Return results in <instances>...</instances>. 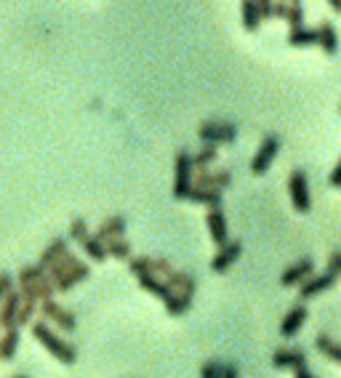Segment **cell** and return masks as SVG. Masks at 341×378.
<instances>
[{
  "label": "cell",
  "mask_w": 341,
  "mask_h": 378,
  "mask_svg": "<svg viewBox=\"0 0 341 378\" xmlns=\"http://www.w3.org/2000/svg\"><path fill=\"white\" fill-rule=\"evenodd\" d=\"M240 256H242V243L240 240H230V243L221 245L219 251H216V256L211 258V272L213 275H224Z\"/></svg>",
  "instance_id": "cell-12"
},
{
  "label": "cell",
  "mask_w": 341,
  "mask_h": 378,
  "mask_svg": "<svg viewBox=\"0 0 341 378\" xmlns=\"http://www.w3.org/2000/svg\"><path fill=\"white\" fill-rule=\"evenodd\" d=\"M328 181H330V187L341 189V157H339V163H336V166H333V171H330Z\"/></svg>",
  "instance_id": "cell-39"
},
{
  "label": "cell",
  "mask_w": 341,
  "mask_h": 378,
  "mask_svg": "<svg viewBox=\"0 0 341 378\" xmlns=\"http://www.w3.org/2000/svg\"><path fill=\"white\" fill-rule=\"evenodd\" d=\"M192 176H195L192 152L179 149L177 157H174V197L177 200H187L189 189H192Z\"/></svg>",
  "instance_id": "cell-4"
},
{
  "label": "cell",
  "mask_w": 341,
  "mask_h": 378,
  "mask_svg": "<svg viewBox=\"0 0 341 378\" xmlns=\"http://www.w3.org/2000/svg\"><path fill=\"white\" fill-rule=\"evenodd\" d=\"M125 229H128V222H125V216H121V213H115V216H107L104 222L96 227V232H94V237L99 240V243H112V240H121V237H125Z\"/></svg>",
  "instance_id": "cell-13"
},
{
  "label": "cell",
  "mask_w": 341,
  "mask_h": 378,
  "mask_svg": "<svg viewBox=\"0 0 341 378\" xmlns=\"http://www.w3.org/2000/svg\"><path fill=\"white\" fill-rule=\"evenodd\" d=\"M277 152H280V139H277L275 134L264 136L262 144H259V149H256V155H253V160H251L253 176H264L267 171H269V166L275 163Z\"/></svg>",
  "instance_id": "cell-8"
},
{
  "label": "cell",
  "mask_w": 341,
  "mask_h": 378,
  "mask_svg": "<svg viewBox=\"0 0 341 378\" xmlns=\"http://www.w3.org/2000/svg\"><path fill=\"white\" fill-rule=\"evenodd\" d=\"M206 227H208V234L211 240H213V245H227L230 243V229H227V216H224V211L221 208H211L208 213H206Z\"/></svg>",
  "instance_id": "cell-14"
},
{
  "label": "cell",
  "mask_w": 341,
  "mask_h": 378,
  "mask_svg": "<svg viewBox=\"0 0 341 378\" xmlns=\"http://www.w3.org/2000/svg\"><path fill=\"white\" fill-rule=\"evenodd\" d=\"M38 311H40V317H43V323L54 325L56 331H62V333H72L77 328V320L75 314L69 309H65L59 301L48 299V301H40V307H38Z\"/></svg>",
  "instance_id": "cell-6"
},
{
  "label": "cell",
  "mask_w": 341,
  "mask_h": 378,
  "mask_svg": "<svg viewBox=\"0 0 341 378\" xmlns=\"http://www.w3.org/2000/svg\"><path fill=\"white\" fill-rule=\"evenodd\" d=\"M328 6H330V11L333 13H341V0H330Z\"/></svg>",
  "instance_id": "cell-42"
},
{
  "label": "cell",
  "mask_w": 341,
  "mask_h": 378,
  "mask_svg": "<svg viewBox=\"0 0 341 378\" xmlns=\"http://www.w3.org/2000/svg\"><path fill=\"white\" fill-rule=\"evenodd\" d=\"M136 282H139V288L147 290L150 296H155L157 301H168L171 299V288L165 285V280L155 277V275H142V277H136Z\"/></svg>",
  "instance_id": "cell-22"
},
{
  "label": "cell",
  "mask_w": 341,
  "mask_h": 378,
  "mask_svg": "<svg viewBox=\"0 0 341 378\" xmlns=\"http://www.w3.org/2000/svg\"><path fill=\"white\" fill-rule=\"evenodd\" d=\"M16 290L22 293V301H33V304H40V301L54 299V282L48 277L40 264H24L16 275Z\"/></svg>",
  "instance_id": "cell-1"
},
{
  "label": "cell",
  "mask_w": 341,
  "mask_h": 378,
  "mask_svg": "<svg viewBox=\"0 0 341 378\" xmlns=\"http://www.w3.org/2000/svg\"><path fill=\"white\" fill-rule=\"evenodd\" d=\"M104 251H107V258H115V261H131V258H133V248H131V243H128L125 237L107 243V245H104Z\"/></svg>",
  "instance_id": "cell-29"
},
{
  "label": "cell",
  "mask_w": 341,
  "mask_h": 378,
  "mask_svg": "<svg viewBox=\"0 0 341 378\" xmlns=\"http://www.w3.org/2000/svg\"><path fill=\"white\" fill-rule=\"evenodd\" d=\"M216 157H219V149L211 144H203L198 152H192V168H195V173L198 171H208L216 163Z\"/></svg>",
  "instance_id": "cell-27"
},
{
  "label": "cell",
  "mask_w": 341,
  "mask_h": 378,
  "mask_svg": "<svg viewBox=\"0 0 341 378\" xmlns=\"http://www.w3.org/2000/svg\"><path fill=\"white\" fill-rule=\"evenodd\" d=\"M19 309H22V293L13 288L3 304H0V331H6V328H19L16 320H19Z\"/></svg>",
  "instance_id": "cell-15"
},
{
  "label": "cell",
  "mask_w": 341,
  "mask_h": 378,
  "mask_svg": "<svg viewBox=\"0 0 341 378\" xmlns=\"http://www.w3.org/2000/svg\"><path fill=\"white\" fill-rule=\"evenodd\" d=\"M283 19L291 24V30H294V27H304V6H301L298 0L286 3V13H283Z\"/></svg>",
  "instance_id": "cell-32"
},
{
  "label": "cell",
  "mask_w": 341,
  "mask_h": 378,
  "mask_svg": "<svg viewBox=\"0 0 341 378\" xmlns=\"http://www.w3.org/2000/svg\"><path fill=\"white\" fill-rule=\"evenodd\" d=\"M13 378H27V376H13Z\"/></svg>",
  "instance_id": "cell-43"
},
{
  "label": "cell",
  "mask_w": 341,
  "mask_h": 378,
  "mask_svg": "<svg viewBox=\"0 0 341 378\" xmlns=\"http://www.w3.org/2000/svg\"><path fill=\"white\" fill-rule=\"evenodd\" d=\"M38 307H40V304L22 301V309H19V320H16V325H19V328H22V325H33V317L38 314Z\"/></svg>",
  "instance_id": "cell-35"
},
{
  "label": "cell",
  "mask_w": 341,
  "mask_h": 378,
  "mask_svg": "<svg viewBox=\"0 0 341 378\" xmlns=\"http://www.w3.org/2000/svg\"><path fill=\"white\" fill-rule=\"evenodd\" d=\"M189 202H198V205H206V208H221V200H224V192L219 189H206V187H192L187 195Z\"/></svg>",
  "instance_id": "cell-21"
},
{
  "label": "cell",
  "mask_w": 341,
  "mask_h": 378,
  "mask_svg": "<svg viewBox=\"0 0 341 378\" xmlns=\"http://www.w3.org/2000/svg\"><path fill=\"white\" fill-rule=\"evenodd\" d=\"M304 323H307V307H304V304H294V307L286 311L283 323H280V336H283V338H294V336L304 328Z\"/></svg>",
  "instance_id": "cell-16"
},
{
  "label": "cell",
  "mask_w": 341,
  "mask_h": 378,
  "mask_svg": "<svg viewBox=\"0 0 341 378\" xmlns=\"http://www.w3.org/2000/svg\"><path fill=\"white\" fill-rule=\"evenodd\" d=\"M288 197L296 213H309L312 211V197H309V181L304 171H291L288 176Z\"/></svg>",
  "instance_id": "cell-7"
},
{
  "label": "cell",
  "mask_w": 341,
  "mask_h": 378,
  "mask_svg": "<svg viewBox=\"0 0 341 378\" xmlns=\"http://www.w3.org/2000/svg\"><path fill=\"white\" fill-rule=\"evenodd\" d=\"M33 336H35V341L43 346L45 352L51 357H56L62 365H72L77 360V349L69 341H67L65 336H59L51 328L48 323H43V320H35L33 323Z\"/></svg>",
  "instance_id": "cell-3"
},
{
  "label": "cell",
  "mask_w": 341,
  "mask_h": 378,
  "mask_svg": "<svg viewBox=\"0 0 341 378\" xmlns=\"http://www.w3.org/2000/svg\"><path fill=\"white\" fill-rule=\"evenodd\" d=\"M272 365L277 370H296V367H304L307 365V355H304V349H277L275 355H272Z\"/></svg>",
  "instance_id": "cell-19"
},
{
  "label": "cell",
  "mask_w": 341,
  "mask_h": 378,
  "mask_svg": "<svg viewBox=\"0 0 341 378\" xmlns=\"http://www.w3.org/2000/svg\"><path fill=\"white\" fill-rule=\"evenodd\" d=\"M232 184V171L227 168H208V171H198L192 176V187H206V189H219L224 192V187Z\"/></svg>",
  "instance_id": "cell-11"
},
{
  "label": "cell",
  "mask_w": 341,
  "mask_h": 378,
  "mask_svg": "<svg viewBox=\"0 0 341 378\" xmlns=\"http://www.w3.org/2000/svg\"><path fill=\"white\" fill-rule=\"evenodd\" d=\"M333 282H336V277H333L330 272H320V275L307 277L298 285V304H304V301H309V299H318L320 293H325V290L333 288Z\"/></svg>",
  "instance_id": "cell-9"
},
{
  "label": "cell",
  "mask_w": 341,
  "mask_h": 378,
  "mask_svg": "<svg viewBox=\"0 0 341 378\" xmlns=\"http://www.w3.org/2000/svg\"><path fill=\"white\" fill-rule=\"evenodd\" d=\"M165 285L174 290V293H179V296H184V299H195V290H198L195 277H192L189 272H184V269H174V272L165 277Z\"/></svg>",
  "instance_id": "cell-17"
},
{
  "label": "cell",
  "mask_w": 341,
  "mask_h": 378,
  "mask_svg": "<svg viewBox=\"0 0 341 378\" xmlns=\"http://www.w3.org/2000/svg\"><path fill=\"white\" fill-rule=\"evenodd\" d=\"M259 13H262V22H264V19H272V3H269V0H262V3H259Z\"/></svg>",
  "instance_id": "cell-40"
},
{
  "label": "cell",
  "mask_w": 341,
  "mask_h": 378,
  "mask_svg": "<svg viewBox=\"0 0 341 378\" xmlns=\"http://www.w3.org/2000/svg\"><path fill=\"white\" fill-rule=\"evenodd\" d=\"M48 272V277L54 282L56 293H69V290L80 285L83 280H89L91 275V267L86 261H80L75 253H67L62 261H56L51 269H45Z\"/></svg>",
  "instance_id": "cell-2"
},
{
  "label": "cell",
  "mask_w": 341,
  "mask_h": 378,
  "mask_svg": "<svg viewBox=\"0 0 341 378\" xmlns=\"http://www.w3.org/2000/svg\"><path fill=\"white\" fill-rule=\"evenodd\" d=\"M200 378H240V370L232 362H221V360H206L200 365Z\"/></svg>",
  "instance_id": "cell-20"
},
{
  "label": "cell",
  "mask_w": 341,
  "mask_h": 378,
  "mask_svg": "<svg viewBox=\"0 0 341 378\" xmlns=\"http://www.w3.org/2000/svg\"><path fill=\"white\" fill-rule=\"evenodd\" d=\"M80 248L86 251V256L91 258V261H96V264H101V261H107V251H104V243H99L94 234H89L83 243H80Z\"/></svg>",
  "instance_id": "cell-30"
},
{
  "label": "cell",
  "mask_w": 341,
  "mask_h": 378,
  "mask_svg": "<svg viewBox=\"0 0 341 378\" xmlns=\"http://www.w3.org/2000/svg\"><path fill=\"white\" fill-rule=\"evenodd\" d=\"M318 45L328 56H333L336 51H339V33H336V27H333L330 22H323L318 27Z\"/></svg>",
  "instance_id": "cell-24"
},
{
  "label": "cell",
  "mask_w": 341,
  "mask_h": 378,
  "mask_svg": "<svg viewBox=\"0 0 341 378\" xmlns=\"http://www.w3.org/2000/svg\"><path fill=\"white\" fill-rule=\"evenodd\" d=\"M171 272H174V264H171L168 258H163V256L152 258V275H155V277L165 280L168 275H171Z\"/></svg>",
  "instance_id": "cell-36"
},
{
  "label": "cell",
  "mask_w": 341,
  "mask_h": 378,
  "mask_svg": "<svg viewBox=\"0 0 341 378\" xmlns=\"http://www.w3.org/2000/svg\"><path fill=\"white\" fill-rule=\"evenodd\" d=\"M198 139L203 144H211V147L232 144V142L237 139V125L227 120H206V122H200Z\"/></svg>",
  "instance_id": "cell-5"
},
{
  "label": "cell",
  "mask_w": 341,
  "mask_h": 378,
  "mask_svg": "<svg viewBox=\"0 0 341 378\" xmlns=\"http://www.w3.org/2000/svg\"><path fill=\"white\" fill-rule=\"evenodd\" d=\"M16 352H19V328H6L0 336V360L11 362Z\"/></svg>",
  "instance_id": "cell-23"
},
{
  "label": "cell",
  "mask_w": 341,
  "mask_h": 378,
  "mask_svg": "<svg viewBox=\"0 0 341 378\" xmlns=\"http://www.w3.org/2000/svg\"><path fill=\"white\" fill-rule=\"evenodd\" d=\"M288 45H294V48L318 45V30H309V27H294V30H288Z\"/></svg>",
  "instance_id": "cell-26"
},
{
  "label": "cell",
  "mask_w": 341,
  "mask_h": 378,
  "mask_svg": "<svg viewBox=\"0 0 341 378\" xmlns=\"http://www.w3.org/2000/svg\"><path fill=\"white\" fill-rule=\"evenodd\" d=\"M128 272L133 277H142V275H152V256H133L128 261Z\"/></svg>",
  "instance_id": "cell-33"
},
{
  "label": "cell",
  "mask_w": 341,
  "mask_h": 378,
  "mask_svg": "<svg viewBox=\"0 0 341 378\" xmlns=\"http://www.w3.org/2000/svg\"><path fill=\"white\" fill-rule=\"evenodd\" d=\"M294 378H315V373L304 365V367H296V370H294Z\"/></svg>",
  "instance_id": "cell-41"
},
{
  "label": "cell",
  "mask_w": 341,
  "mask_h": 378,
  "mask_svg": "<svg viewBox=\"0 0 341 378\" xmlns=\"http://www.w3.org/2000/svg\"><path fill=\"white\" fill-rule=\"evenodd\" d=\"M89 234H91V229H89V224H86V219H80V216H77V219L69 222V240H72V243L80 245L86 237H89Z\"/></svg>",
  "instance_id": "cell-34"
},
{
  "label": "cell",
  "mask_w": 341,
  "mask_h": 378,
  "mask_svg": "<svg viewBox=\"0 0 341 378\" xmlns=\"http://www.w3.org/2000/svg\"><path fill=\"white\" fill-rule=\"evenodd\" d=\"M312 275H315V261L309 256H304V258H298V261H294V264L280 275V285H283V288H298V285L307 277H312Z\"/></svg>",
  "instance_id": "cell-10"
},
{
  "label": "cell",
  "mask_w": 341,
  "mask_h": 378,
  "mask_svg": "<svg viewBox=\"0 0 341 378\" xmlns=\"http://www.w3.org/2000/svg\"><path fill=\"white\" fill-rule=\"evenodd\" d=\"M325 272H330L336 280L341 277V251H333V253L328 256V267H325Z\"/></svg>",
  "instance_id": "cell-38"
},
{
  "label": "cell",
  "mask_w": 341,
  "mask_h": 378,
  "mask_svg": "<svg viewBox=\"0 0 341 378\" xmlns=\"http://www.w3.org/2000/svg\"><path fill=\"white\" fill-rule=\"evenodd\" d=\"M67 253H69V240H67V237H54V240H51V243H48L43 251H40L38 264H40L43 269H51L56 261H62Z\"/></svg>",
  "instance_id": "cell-18"
},
{
  "label": "cell",
  "mask_w": 341,
  "mask_h": 378,
  "mask_svg": "<svg viewBox=\"0 0 341 378\" xmlns=\"http://www.w3.org/2000/svg\"><path fill=\"white\" fill-rule=\"evenodd\" d=\"M240 22H242V30L245 33H256L259 30V24H262V13H259V3H253V0H245L240 6Z\"/></svg>",
  "instance_id": "cell-25"
},
{
  "label": "cell",
  "mask_w": 341,
  "mask_h": 378,
  "mask_svg": "<svg viewBox=\"0 0 341 378\" xmlns=\"http://www.w3.org/2000/svg\"><path fill=\"white\" fill-rule=\"evenodd\" d=\"M163 307L171 317H181V314H187V309L192 307V299H184V296H179V293L171 290V299L165 301Z\"/></svg>",
  "instance_id": "cell-31"
},
{
  "label": "cell",
  "mask_w": 341,
  "mask_h": 378,
  "mask_svg": "<svg viewBox=\"0 0 341 378\" xmlns=\"http://www.w3.org/2000/svg\"><path fill=\"white\" fill-rule=\"evenodd\" d=\"M13 288H16V280H13L11 272H0V304H3V299H6Z\"/></svg>",
  "instance_id": "cell-37"
},
{
  "label": "cell",
  "mask_w": 341,
  "mask_h": 378,
  "mask_svg": "<svg viewBox=\"0 0 341 378\" xmlns=\"http://www.w3.org/2000/svg\"><path fill=\"white\" fill-rule=\"evenodd\" d=\"M315 349H318L323 357H328L330 362H339L341 365V344L339 341H333L330 336L320 333L318 338H315Z\"/></svg>",
  "instance_id": "cell-28"
}]
</instances>
